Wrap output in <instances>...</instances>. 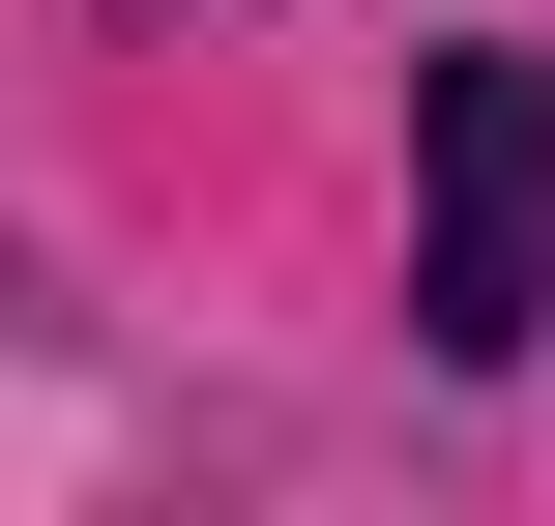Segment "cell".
I'll list each match as a JSON object with an SVG mask.
<instances>
[{"mask_svg":"<svg viewBox=\"0 0 555 526\" xmlns=\"http://www.w3.org/2000/svg\"><path fill=\"white\" fill-rule=\"evenodd\" d=\"M439 351H527L555 322V88L527 59H439V264H410Z\"/></svg>","mask_w":555,"mask_h":526,"instance_id":"1","label":"cell"}]
</instances>
